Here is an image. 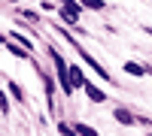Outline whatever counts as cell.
Returning <instances> with one entry per match:
<instances>
[{
    "label": "cell",
    "mask_w": 152,
    "mask_h": 136,
    "mask_svg": "<svg viewBox=\"0 0 152 136\" xmlns=\"http://www.w3.org/2000/svg\"><path fill=\"white\" fill-rule=\"evenodd\" d=\"M149 136H152V133H149Z\"/></svg>",
    "instance_id": "obj_22"
},
{
    "label": "cell",
    "mask_w": 152,
    "mask_h": 136,
    "mask_svg": "<svg viewBox=\"0 0 152 136\" xmlns=\"http://www.w3.org/2000/svg\"><path fill=\"white\" fill-rule=\"evenodd\" d=\"M73 130H76V136H97V130H94L91 124H82V121H76Z\"/></svg>",
    "instance_id": "obj_11"
},
{
    "label": "cell",
    "mask_w": 152,
    "mask_h": 136,
    "mask_svg": "<svg viewBox=\"0 0 152 136\" xmlns=\"http://www.w3.org/2000/svg\"><path fill=\"white\" fill-rule=\"evenodd\" d=\"M49 58H52V67H55V79L61 85V91H64L67 97H73V88H70V79H67V60L61 58V52L55 45H49Z\"/></svg>",
    "instance_id": "obj_2"
},
{
    "label": "cell",
    "mask_w": 152,
    "mask_h": 136,
    "mask_svg": "<svg viewBox=\"0 0 152 136\" xmlns=\"http://www.w3.org/2000/svg\"><path fill=\"white\" fill-rule=\"evenodd\" d=\"M58 15H61V21H64V24H70V27H76V30L82 33V27H79V18H73L70 12H64V9H58Z\"/></svg>",
    "instance_id": "obj_12"
},
{
    "label": "cell",
    "mask_w": 152,
    "mask_h": 136,
    "mask_svg": "<svg viewBox=\"0 0 152 136\" xmlns=\"http://www.w3.org/2000/svg\"><path fill=\"white\" fill-rule=\"evenodd\" d=\"M9 3H18V0H9Z\"/></svg>",
    "instance_id": "obj_20"
},
{
    "label": "cell",
    "mask_w": 152,
    "mask_h": 136,
    "mask_svg": "<svg viewBox=\"0 0 152 136\" xmlns=\"http://www.w3.org/2000/svg\"><path fill=\"white\" fill-rule=\"evenodd\" d=\"M9 94H12V100H18V103H28V100H24V91L18 88L15 82H9Z\"/></svg>",
    "instance_id": "obj_13"
},
{
    "label": "cell",
    "mask_w": 152,
    "mask_h": 136,
    "mask_svg": "<svg viewBox=\"0 0 152 136\" xmlns=\"http://www.w3.org/2000/svg\"><path fill=\"white\" fill-rule=\"evenodd\" d=\"M143 30H146V33H149V36H152V27H143Z\"/></svg>",
    "instance_id": "obj_19"
},
{
    "label": "cell",
    "mask_w": 152,
    "mask_h": 136,
    "mask_svg": "<svg viewBox=\"0 0 152 136\" xmlns=\"http://www.w3.org/2000/svg\"><path fill=\"white\" fill-rule=\"evenodd\" d=\"M55 30H58L61 36H64V40H67V42H70V45L76 48V52H79V58H82V64H88V67H91V70L97 73V76H100V82H113V76H110V70H107L104 64H100V60H94V58H91V52H85V48H82L79 42H76V36H73V33H70L67 27H55Z\"/></svg>",
    "instance_id": "obj_1"
},
{
    "label": "cell",
    "mask_w": 152,
    "mask_h": 136,
    "mask_svg": "<svg viewBox=\"0 0 152 136\" xmlns=\"http://www.w3.org/2000/svg\"><path fill=\"white\" fill-rule=\"evenodd\" d=\"M67 79H70V88H73V94H76V91H82V85H85V73H82V67L67 64Z\"/></svg>",
    "instance_id": "obj_3"
},
{
    "label": "cell",
    "mask_w": 152,
    "mask_h": 136,
    "mask_svg": "<svg viewBox=\"0 0 152 136\" xmlns=\"http://www.w3.org/2000/svg\"><path fill=\"white\" fill-rule=\"evenodd\" d=\"M21 15L28 21H40V12H34V9H21Z\"/></svg>",
    "instance_id": "obj_15"
},
{
    "label": "cell",
    "mask_w": 152,
    "mask_h": 136,
    "mask_svg": "<svg viewBox=\"0 0 152 136\" xmlns=\"http://www.w3.org/2000/svg\"><path fill=\"white\" fill-rule=\"evenodd\" d=\"M9 40L15 42V45H21L24 52H34V42H31L28 36H24V33H18V30H12V33H9Z\"/></svg>",
    "instance_id": "obj_8"
},
{
    "label": "cell",
    "mask_w": 152,
    "mask_h": 136,
    "mask_svg": "<svg viewBox=\"0 0 152 136\" xmlns=\"http://www.w3.org/2000/svg\"><path fill=\"white\" fill-rule=\"evenodd\" d=\"M122 70L128 73V76H134V79H143V76H146V67H143V64H137V60H125Z\"/></svg>",
    "instance_id": "obj_6"
},
{
    "label": "cell",
    "mask_w": 152,
    "mask_h": 136,
    "mask_svg": "<svg viewBox=\"0 0 152 136\" xmlns=\"http://www.w3.org/2000/svg\"><path fill=\"white\" fill-rule=\"evenodd\" d=\"M58 9H64V12H70L73 18H82V6L76 3V0H58Z\"/></svg>",
    "instance_id": "obj_7"
},
{
    "label": "cell",
    "mask_w": 152,
    "mask_h": 136,
    "mask_svg": "<svg viewBox=\"0 0 152 136\" xmlns=\"http://www.w3.org/2000/svg\"><path fill=\"white\" fill-rule=\"evenodd\" d=\"M113 118H116L119 124H125V127H134V124H137L134 112H131V109H125V106H116V109H113Z\"/></svg>",
    "instance_id": "obj_5"
},
{
    "label": "cell",
    "mask_w": 152,
    "mask_h": 136,
    "mask_svg": "<svg viewBox=\"0 0 152 136\" xmlns=\"http://www.w3.org/2000/svg\"><path fill=\"white\" fill-rule=\"evenodd\" d=\"M3 45H6V48H9V52H12V55H15L18 60H28V58H31V52H24V48H21V45H15V42H12V40H9V36H6V42H3Z\"/></svg>",
    "instance_id": "obj_9"
},
{
    "label": "cell",
    "mask_w": 152,
    "mask_h": 136,
    "mask_svg": "<svg viewBox=\"0 0 152 136\" xmlns=\"http://www.w3.org/2000/svg\"><path fill=\"white\" fill-rule=\"evenodd\" d=\"M82 91H85V97H88L91 103H107V100H110L107 91H100L97 85H94V82H88V79H85V85H82Z\"/></svg>",
    "instance_id": "obj_4"
},
{
    "label": "cell",
    "mask_w": 152,
    "mask_h": 136,
    "mask_svg": "<svg viewBox=\"0 0 152 136\" xmlns=\"http://www.w3.org/2000/svg\"><path fill=\"white\" fill-rule=\"evenodd\" d=\"M149 73H152V67H149Z\"/></svg>",
    "instance_id": "obj_21"
},
{
    "label": "cell",
    "mask_w": 152,
    "mask_h": 136,
    "mask_svg": "<svg viewBox=\"0 0 152 136\" xmlns=\"http://www.w3.org/2000/svg\"><path fill=\"white\" fill-rule=\"evenodd\" d=\"M3 42H6V36H3V33H0V45H3Z\"/></svg>",
    "instance_id": "obj_18"
},
{
    "label": "cell",
    "mask_w": 152,
    "mask_h": 136,
    "mask_svg": "<svg viewBox=\"0 0 152 136\" xmlns=\"http://www.w3.org/2000/svg\"><path fill=\"white\" fill-rule=\"evenodd\" d=\"M82 9H94V12H100V9H107V0H76Z\"/></svg>",
    "instance_id": "obj_10"
},
{
    "label": "cell",
    "mask_w": 152,
    "mask_h": 136,
    "mask_svg": "<svg viewBox=\"0 0 152 136\" xmlns=\"http://www.w3.org/2000/svg\"><path fill=\"white\" fill-rule=\"evenodd\" d=\"M40 9H43V12H52V9H58V3H52V0H43Z\"/></svg>",
    "instance_id": "obj_16"
},
{
    "label": "cell",
    "mask_w": 152,
    "mask_h": 136,
    "mask_svg": "<svg viewBox=\"0 0 152 136\" xmlns=\"http://www.w3.org/2000/svg\"><path fill=\"white\" fill-rule=\"evenodd\" d=\"M58 133H61V136H76V130L67 124V121H58Z\"/></svg>",
    "instance_id": "obj_14"
},
{
    "label": "cell",
    "mask_w": 152,
    "mask_h": 136,
    "mask_svg": "<svg viewBox=\"0 0 152 136\" xmlns=\"http://www.w3.org/2000/svg\"><path fill=\"white\" fill-rule=\"evenodd\" d=\"M134 118H137V124H146V127L152 124V118H146V115H134Z\"/></svg>",
    "instance_id": "obj_17"
}]
</instances>
